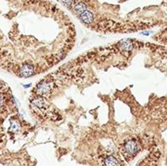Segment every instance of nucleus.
I'll use <instances>...</instances> for the list:
<instances>
[{"mask_svg":"<svg viewBox=\"0 0 167 166\" xmlns=\"http://www.w3.org/2000/svg\"><path fill=\"white\" fill-rule=\"evenodd\" d=\"M124 150L126 153L129 155H133L138 151V145L134 140H130V141L126 142V144H125Z\"/></svg>","mask_w":167,"mask_h":166,"instance_id":"1","label":"nucleus"},{"mask_svg":"<svg viewBox=\"0 0 167 166\" xmlns=\"http://www.w3.org/2000/svg\"><path fill=\"white\" fill-rule=\"evenodd\" d=\"M34 69L33 65L29 64H25L20 69V75L23 77H29L34 74Z\"/></svg>","mask_w":167,"mask_h":166,"instance_id":"2","label":"nucleus"},{"mask_svg":"<svg viewBox=\"0 0 167 166\" xmlns=\"http://www.w3.org/2000/svg\"><path fill=\"white\" fill-rule=\"evenodd\" d=\"M37 93L40 95H45L48 94L51 90V85L48 82H42L37 87Z\"/></svg>","mask_w":167,"mask_h":166,"instance_id":"3","label":"nucleus"},{"mask_svg":"<svg viewBox=\"0 0 167 166\" xmlns=\"http://www.w3.org/2000/svg\"><path fill=\"white\" fill-rule=\"evenodd\" d=\"M80 19L85 24H91L94 20V15L90 11H85L80 15Z\"/></svg>","mask_w":167,"mask_h":166,"instance_id":"4","label":"nucleus"},{"mask_svg":"<svg viewBox=\"0 0 167 166\" xmlns=\"http://www.w3.org/2000/svg\"><path fill=\"white\" fill-rule=\"evenodd\" d=\"M120 46V48L121 50L124 51H132L133 49V43L131 41H130L128 39H125L122 40L121 43L119 44Z\"/></svg>","mask_w":167,"mask_h":166,"instance_id":"5","label":"nucleus"},{"mask_svg":"<svg viewBox=\"0 0 167 166\" xmlns=\"http://www.w3.org/2000/svg\"><path fill=\"white\" fill-rule=\"evenodd\" d=\"M33 104L37 108L39 109H43L46 107V102L43 98H36L33 100Z\"/></svg>","mask_w":167,"mask_h":166,"instance_id":"6","label":"nucleus"},{"mask_svg":"<svg viewBox=\"0 0 167 166\" xmlns=\"http://www.w3.org/2000/svg\"><path fill=\"white\" fill-rule=\"evenodd\" d=\"M104 165L105 166H119L117 160L112 155L106 157L104 160Z\"/></svg>","mask_w":167,"mask_h":166,"instance_id":"7","label":"nucleus"},{"mask_svg":"<svg viewBox=\"0 0 167 166\" xmlns=\"http://www.w3.org/2000/svg\"><path fill=\"white\" fill-rule=\"evenodd\" d=\"M74 11L77 13L82 14V12H84L85 11H86V5L84 3H78L77 4L75 5L74 7Z\"/></svg>","mask_w":167,"mask_h":166,"instance_id":"8","label":"nucleus"},{"mask_svg":"<svg viewBox=\"0 0 167 166\" xmlns=\"http://www.w3.org/2000/svg\"><path fill=\"white\" fill-rule=\"evenodd\" d=\"M10 129H11V130H12L13 132H17L20 129V124L17 121H12L11 128Z\"/></svg>","mask_w":167,"mask_h":166,"instance_id":"9","label":"nucleus"},{"mask_svg":"<svg viewBox=\"0 0 167 166\" xmlns=\"http://www.w3.org/2000/svg\"><path fill=\"white\" fill-rule=\"evenodd\" d=\"M60 1L68 7H69L72 5V3H73V0H60Z\"/></svg>","mask_w":167,"mask_h":166,"instance_id":"10","label":"nucleus"}]
</instances>
